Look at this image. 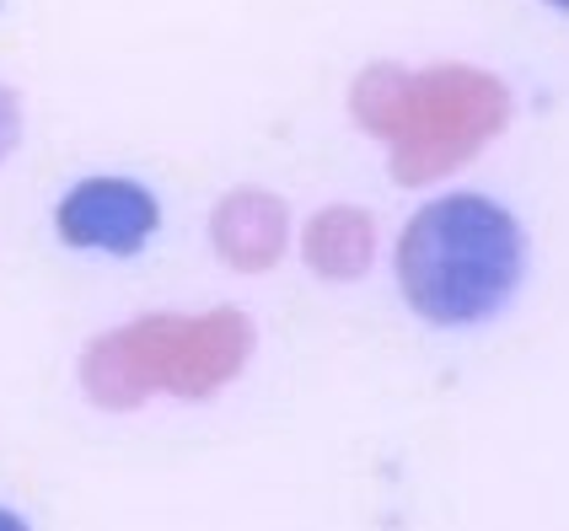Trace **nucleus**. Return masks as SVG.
<instances>
[{
  "mask_svg": "<svg viewBox=\"0 0 569 531\" xmlns=\"http://www.w3.org/2000/svg\"><path fill=\"white\" fill-rule=\"evenodd\" d=\"M349 119L387 146L392 183L430 188L506 124V92L462 64L409 70L377 60L349 87Z\"/></svg>",
  "mask_w": 569,
  "mask_h": 531,
  "instance_id": "3",
  "label": "nucleus"
},
{
  "mask_svg": "<svg viewBox=\"0 0 569 531\" xmlns=\"http://www.w3.org/2000/svg\"><path fill=\"white\" fill-rule=\"evenodd\" d=\"M381 226L360 204H322L301 226V258L322 284H360L377 269Z\"/></svg>",
  "mask_w": 569,
  "mask_h": 531,
  "instance_id": "6",
  "label": "nucleus"
},
{
  "mask_svg": "<svg viewBox=\"0 0 569 531\" xmlns=\"http://www.w3.org/2000/svg\"><path fill=\"white\" fill-rule=\"evenodd\" d=\"M398 295L425 328H483L521 295L527 226L500 199L457 188L419 204L392 248Z\"/></svg>",
  "mask_w": 569,
  "mask_h": 531,
  "instance_id": "1",
  "label": "nucleus"
},
{
  "mask_svg": "<svg viewBox=\"0 0 569 531\" xmlns=\"http://www.w3.org/2000/svg\"><path fill=\"white\" fill-rule=\"evenodd\" d=\"M0 531H32V527L17 515V510H6V504H0Z\"/></svg>",
  "mask_w": 569,
  "mask_h": 531,
  "instance_id": "8",
  "label": "nucleus"
},
{
  "mask_svg": "<svg viewBox=\"0 0 569 531\" xmlns=\"http://www.w3.org/2000/svg\"><path fill=\"white\" fill-rule=\"evenodd\" d=\"M253 317L242 307L210 312H140L81 344L76 381L97 413H134L151 398L210 403L253 365Z\"/></svg>",
  "mask_w": 569,
  "mask_h": 531,
  "instance_id": "2",
  "label": "nucleus"
},
{
  "mask_svg": "<svg viewBox=\"0 0 569 531\" xmlns=\"http://www.w3.org/2000/svg\"><path fill=\"white\" fill-rule=\"evenodd\" d=\"M542 6H553V11H565L569 17V0H542Z\"/></svg>",
  "mask_w": 569,
  "mask_h": 531,
  "instance_id": "9",
  "label": "nucleus"
},
{
  "mask_svg": "<svg viewBox=\"0 0 569 531\" xmlns=\"http://www.w3.org/2000/svg\"><path fill=\"white\" fill-rule=\"evenodd\" d=\"M210 248L231 274H274L290 252V204L274 188H226L210 210Z\"/></svg>",
  "mask_w": 569,
  "mask_h": 531,
  "instance_id": "5",
  "label": "nucleus"
},
{
  "mask_svg": "<svg viewBox=\"0 0 569 531\" xmlns=\"http://www.w3.org/2000/svg\"><path fill=\"white\" fill-rule=\"evenodd\" d=\"M54 231L64 248L102 252V258H140L161 231V199L140 178L97 172L64 188L54 204Z\"/></svg>",
  "mask_w": 569,
  "mask_h": 531,
  "instance_id": "4",
  "label": "nucleus"
},
{
  "mask_svg": "<svg viewBox=\"0 0 569 531\" xmlns=\"http://www.w3.org/2000/svg\"><path fill=\"white\" fill-rule=\"evenodd\" d=\"M22 129H28V113H22V92L0 81V167L22 151Z\"/></svg>",
  "mask_w": 569,
  "mask_h": 531,
  "instance_id": "7",
  "label": "nucleus"
}]
</instances>
